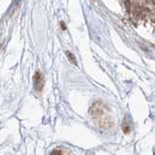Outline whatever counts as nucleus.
Masks as SVG:
<instances>
[{"label":"nucleus","mask_w":155,"mask_h":155,"mask_svg":"<svg viewBox=\"0 0 155 155\" xmlns=\"http://www.w3.org/2000/svg\"><path fill=\"white\" fill-rule=\"evenodd\" d=\"M123 131H124V133L127 134V133L129 132V127H124V128H123Z\"/></svg>","instance_id":"nucleus-4"},{"label":"nucleus","mask_w":155,"mask_h":155,"mask_svg":"<svg viewBox=\"0 0 155 155\" xmlns=\"http://www.w3.org/2000/svg\"><path fill=\"white\" fill-rule=\"evenodd\" d=\"M33 82H34V88L37 91H41L44 85V81H43V77L40 72H36L35 75L33 77Z\"/></svg>","instance_id":"nucleus-1"},{"label":"nucleus","mask_w":155,"mask_h":155,"mask_svg":"<svg viewBox=\"0 0 155 155\" xmlns=\"http://www.w3.org/2000/svg\"><path fill=\"white\" fill-rule=\"evenodd\" d=\"M51 155H62V153H61L60 150L55 149V150H53V151L51 153Z\"/></svg>","instance_id":"nucleus-3"},{"label":"nucleus","mask_w":155,"mask_h":155,"mask_svg":"<svg viewBox=\"0 0 155 155\" xmlns=\"http://www.w3.org/2000/svg\"><path fill=\"white\" fill-rule=\"evenodd\" d=\"M66 54H67V57H68V59H69V61L72 62L73 65H77V61L75 59V57L73 54H71L70 52H66Z\"/></svg>","instance_id":"nucleus-2"}]
</instances>
